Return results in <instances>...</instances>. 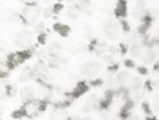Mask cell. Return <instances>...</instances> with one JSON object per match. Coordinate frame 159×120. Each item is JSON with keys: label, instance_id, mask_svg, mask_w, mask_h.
Returning a JSON list of instances; mask_svg holds the SVG:
<instances>
[{"label": "cell", "instance_id": "cell-1", "mask_svg": "<svg viewBox=\"0 0 159 120\" xmlns=\"http://www.w3.org/2000/svg\"><path fill=\"white\" fill-rule=\"evenodd\" d=\"M46 109V103L42 101V100H37V99H33L30 101H27L23 108H22V111L24 114V116L27 118H34L37 115H39L42 111H44Z\"/></svg>", "mask_w": 159, "mask_h": 120}, {"label": "cell", "instance_id": "cell-2", "mask_svg": "<svg viewBox=\"0 0 159 120\" xmlns=\"http://www.w3.org/2000/svg\"><path fill=\"white\" fill-rule=\"evenodd\" d=\"M102 30L106 38L110 39V41H116V39H119V35H120V25L112 19H107V21L104 22Z\"/></svg>", "mask_w": 159, "mask_h": 120}, {"label": "cell", "instance_id": "cell-3", "mask_svg": "<svg viewBox=\"0 0 159 120\" xmlns=\"http://www.w3.org/2000/svg\"><path fill=\"white\" fill-rule=\"evenodd\" d=\"M39 14H41V9L37 5V3H27L24 12H23V18L25 23H35L37 19L39 18Z\"/></svg>", "mask_w": 159, "mask_h": 120}, {"label": "cell", "instance_id": "cell-4", "mask_svg": "<svg viewBox=\"0 0 159 120\" xmlns=\"http://www.w3.org/2000/svg\"><path fill=\"white\" fill-rule=\"evenodd\" d=\"M33 43V33L30 30H22L19 34L15 35V44L20 48H29Z\"/></svg>", "mask_w": 159, "mask_h": 120}, {"label": "cell", "instance_id": "cell-5", "mask_svg": "<svg viewBox=\"0 0 159 120\" xmlns=\"http://www.w3.org/2000/svg\"><path fill=\"white\" fill-rule=\"evenodd\" d=\"M81 73L86 77H93L101 71V63L97 61H89L81 66Z\"/></svg>", "mask_w": 159, "mask_h": 120}, {"label": "cell", "instance_id": "cell-6", "mask_svg": "<svg viewBox=\"0 0 159 120\" xmlns=\"http://www.w3.org/2000/svg\"><path fill=\"white\" fill-rule=\"evenodd\" d=\"M131 15L133 18L138 19V21H142L148 15V8H147V3L145 2H136L133 7L131 10Z\"/></svg>", "mask_w": 159, "mask_h": 120}, {"label": "cell", "instance_id": "cell-7", "mask_svg": "<svg viewBox=\"0 0 159 120\" xmlns=\"http://www.w3.org/2000/svg\"><path fill=\"white\" fill-rule=\"evenodd\" d=\"M29 56H30L29 51H22V52L11 53L8 57V67H14V66H16L19 63H22L24 59H27Z\"/></svg>", "mask_w": 159, "mask_h": 120}, {"label": "cell", "instance_id": "cell-8", "mask_svg": "<svg viewBox=\"0 0 159 120\" xmlns=\"http://www.w3.org/2000/svg\"><path fill=\"white\" fill-rule=\"evenodd\" d=\"M100 109V97L96 96V95H91L86 104L84 105V111L85 113H91L93 110H98Z\"/></svg>", "mask_w": 159, "mask_h": 120}, {"label": "cell", "instance_id": "cell-9", "mask_svg": "<svg viewBox=\"0 0 159 120\" xmlns=\"http://www.w3.org/2000/svg\"><path fill=\"white\" fill-rule=\"evenodd\" d=\"M19 95H20V99L23 100V101H30V100L35 99V95H34V86H30V85H27L24 86L20 92H19Z\"/></svg>", "mask_w": 159, "mask_h": 120}, {"label": "cell", "instance_id": "cell-10", "mask_svg": "<svg viewBox=\"0 0 159 120\" xmlns=\"http://www.w3.org/2000/svg\"><path fill=\"white\" fill-rule=\"evenodd\" d=\"M157 54L154 53V51L152 48H145L143 56H142V61L144 62V65H154L157 61Z\"/></svg>", "mask_w": 159, "mask_h": 120}, {"label": "cell", "instance_id": "cell-11", "mask_svg": "<svg viewBox=\"0 0 159 120\" xmlns=\"http://www.w3.org/2000/svg\"><path fill=\"white\" fill-rule=\"evenodd\" d=\"M143 80L140 76H131L128 85L125 86L126 90H140L142 86H143Z\"/></svg>", "mask_w": 159, "mask_h": 120}, {"label": "cell", "instance_id": "cell-12", "mask_svg": "<svg viewBox=\"0 0 159 120\" xmlns=\"http://www.w3.org/2000/svg\"><path fill=\"white\" fill-rule=\"evenodd\" d=\"M130 77H131V75H130V72L126 71V70H124V71H119V72L116 73V76H115L116 81L119 82V85H120L123 89H125V86L128 85Z\"/></svg>", "mask_w": 159, "mask_h": 120}, {"label": "cell", "instance_id": "cell-13", "mask_svg": "<svg viewBox=\"0 0 159 120\" xmlns=\"http://www.w3.org/2000/svg\"><path fill=\"white\" fill-rule=\"evenodd\" d=\"M126 3L125 2H117L115 3V8H114V13L116 14V16L124 19V16L126 15Z\"/></svg>", "mask_w": 159, "mask_h": 120}, {"label": "cell", "instance_id": "cell-14", "mask_svg": "<svg viewBox=\"0 0 159 120\" xmlns=\"http://www.w3.org/2000/svg\"><path fill=\"white\" fill-rule=\"evenodd\" d=\"M144 51H145V46H131V47H129V52H130L133 58H142Z\"/></svg>", "mask_w": 159, "mask_h": 120}, {"label": "cell", "instance_id": "cell-15", "mask_svg": "<svg viewBox=\"0 0 159 120\" xmlns=\"http://www.w3.org/2000/svg\"><path fill=\"white\" fill-rule=\"evenodd\" d=\"M51 120H68V116H67V113L62 108H58L52 113Z\"/></svg>", "mask_w": 159, "mask_h": 120}, {"label": "cell", "instance_id": "cell-16", "mask_svg": "<svg viewBox=\"0 0 159 120\" xmlns=\"http://www.w3.org/2000/svg\"><path fill=\"white\" fill-rule=\"evenodd\" d=\"M19 78H20V81H22V82H25V81H28V80L33 78V67H30V66H25V67L22 70Z\"/></svg>", "mask_w": 159, "mask_h": 120}, {"label": "cell", "instance_id": "cell-17", "mask_svg": "<svg viewBox=\"0 0 159 120\" xmlns=\"http://www.w3.org/2000/svg\"><path fill=\"white\" fill-rule=\"evenodd\" d=\"M87 85L85 84V82H80L75 89H73V91H72V94H73V96L75 97H78V96H81L82 94H85L86 91H87Z\"/></svg>", "mask_w": 159, "mask_h": 120}, {"label": "cell", "instance_id": "cell-18", "mask_svg": "<svg viewBox=\"0 0 159 120\" xmlns=\"http://www.w3.org/2000/svg\"><path fill=\"white\" fill-rule=\"evenodd\" d=\"M80 13H81V10H80V8L77 7V4H73L72 7H70L67 9V16L70 19H77Z\"/></svg>", "mask_w": 159, "mask_h": 120}, {"label": "cell", "instance_id": "cell-19", "mask_svg": "<svg viewBox=\"0 0 159 120\" xmlns=\"http://www.w3.org/2000/svg\"><path fill=\"white\" fill-rule=\"evenodd\" d=\"M54 30H56L59 35H63V37H66V35L70 33V28H68L67 25H65V24H61V23L54 24Z\"/></svg>", "mask_w": 159, "mask_h": 120}, {"label": "cell", "instance_id": "cell-20", "mask_svg": "<svg viewBox=\"0 0 159 120\" xmlns=\"http://www.w3.org/2000/svg\"><path fill=\"white\" fill-rule=\"evenodd\" d=\"M62 49V46L59 44V42H52L49 44V48H48V52L51 53V56H56L59 51Z\"/></svg>", "mask_w": 159, "mask_h": 120}, {"label": "cell", "instance_id": "cell-21", "mask_svg": "<svg viewBox=\"0 0 159 120\" xmlns=\"http://www.w3.org/2000/svg\"><path fill=\"white\" fill-rule=\"evenodd\" d=\"M152 111L159 115V94H155L152 100Z\"/></svg>", "mask_w": 159, "mask_h": 120}, {"label": "cell", "instance_id": "cell-22", "mask_svg": "<svg viewBox=\"0 0 159 120\" xmlns=\"http://www.w3.org/2000/svg\"><path fill=\"white\" fill-rule=\"evenodd\" d=\"M34 32L38 34V35H42V34H46V24L39 22V23H35V27H34Z\"/></svg>", "mask_w": 159, "mask_h": 120}, {"label": "cell", "instance_id": "cell-23", "mask_svg": "<svg viewBox=\"0 0 159 120\" xmlns=\"http://www.w3.org/2000/svg\"><path fill=\"white\" fill-rule=\"evenodd\" d=\"M16 92H18L16 85H14V84H11V85H7V96L11 97V96L16 95Z\"/></svg>", "mask_w": 159, "mask_h": 120}, {"label": "cell", "instance_id": "cell-24", "mask_svg": "<svg viewBox=\"0 0 159 120\" xmlns=\"http://www.w3.org/2000/svg\"><path fill=\"white\" fill-rule=\"evenodd\" d=\"M54 14V7L53 5H47L44 9H43V16L44 18H49Z\"/></svg>", "mask_w": 159, "mask_h": 120}, {"label": "cell", "instance_id": "cell-25", "mask_svg": "<svg viewBox=\"0 0 159 120\" xmlns=\"http://www.w3.org/2000/svg\"><path fill=\"white\" fill-rule=\"evenodd\" d=\"M143 110H144V113L145 114H152V108H150V104H148V103H143Z\"/></svg>", "mask_w": 159, "mask_h": 120}, {"label": "cell", "instance_id": "cell-26", "mask_svg": "<svg viewBox=\"0 0 159 120\" xmlns=\"http://www.w3.org/2000/svg\"><path fill=\"white\" fill-rule=\"evenodd\" d=\"M47 38H48L47 33H46V34H42V35H38V42L43 44V43H46V42H47Z\"/></svg>", "mask_w": 159, "mask_h": 120}, {"label": "cell", "instance_id": "cell-27", "mask_svg": "<svg viewBox=\"0 0 159 120\" xmlns=\"http://www.w3.org/2000/svg\"><path fill=\"white\" fill-rule=\"evenodd\" d=\"M125 66L129 67V68H133L135 65H134V62L131 61V59H126V61H125Z\"/></svg>", "mask_w": 159, "mask_h": 120}, {"label": "cell", "instance_id": "cell-28", "mask_svg": "<svg viewBox=\"0 0 159 120\" xmlns=\"http://www.w3.org/2000/svg\"><path fill=\"white\" fill-rule=\"evenodd\" d=\"M138 71H139V73H142V75H147V73H148V71H147L145 67H139Z\"/></svg>", "mask_w": 159, "mask_h": 120}, {"label": "cell", "instance_id": "cell-29", "mask_svg": "<svg viewBox=\"0 0 159 120\" xmlns=\"http://www.w3.org/2000/svg\"><path fill=\"white\" fill-rule=\"evenodd\" d=\"M152 86L159 89V78L158 80H153V81H152Z\"/></svg>", "mask_w": 159, "mask_h": 120}, {"label": "cell", "instance_id": "cell-30", "mask_svg": "<svg viewBox=\"0 0 159 120\" xmlns=\"http://www.w3.org/2000/svg\"><path fill=\"white\" fill-rule=\"evenodd\" d=\"M68 120H81V119L77 118V116H72V118H68Z\"/></svg>", "mask_w": 159, "mask_h": 120}, {"label": "cell", "instance_id": "cell-31", "mask_svg": "<svg viewBox=\"0 0 159 120\" xmlns=\"http://www.w3.org/2000/svg\"><path fill=\"white\" fill-rule=\"evenodd\" d=\"M81 120H92L90 116H86V118H84V119H81Z\"/></svg>", "mask_w": 159, "mask_h": 120}, {"label": "cell", "instance_id": "cell-32", "mask_svg": "<svg viewBox=\"0 0 159 120\" xmlns=\"http://www.w3.org/2000/svg\"><path fill=\"white\" fill-rule=\"evenodd\" d=\"M147 120H157V119H154V118H148Z\"/></svg>", "mask_w": 159, "mask_h": 120}]
</instances>
